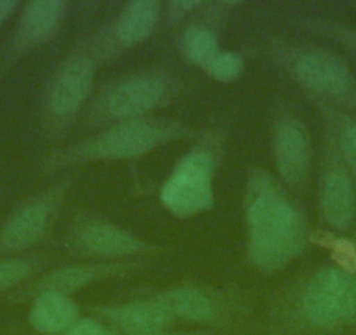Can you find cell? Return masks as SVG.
<instances>
[{
	"label": "cell",
	"instance_id": "6da1fadb",
	"mask_svg": "<svg viewBox=\"0 0 356 335\" xmlns=\"http://www.w3.org/2000/svg\"><path fill=\"white\" fill-rule=\"evenodd\" d=\"M246 262L260 272H278L306 250L304 215L271 173L257 170L245 193Z\"/></svg>",
	"mask_w": 356,
	"mask_h": 335
},
{
	"label": "cell",
	"instance_id": "7a4b0ae2",
	"mask_svg": "<svg viewBox=\"0 0 356 335\" xmlns=\"http://www.w3.org/2000/svg\"><path fill=\"white\" fill-rule=\"evenodd\" d=\"M186 136H191V129L173 119H133L111 124L104 131L61 150L56 163L65 166L95 161L135 159Z\"/></svg>",
	"mask_w": 356,
	"mask_h": 335
},
{
	"label": "cell",
	"instance_id": "3957f363",
	"mask_svg": "<svg viewBox=\"0 0 356 335\" xmlns=\"http://www.w3.org/2000/svg\"><path fill=\"white\" fill-rule=\"evenodd\" d=\"M177 93V81L166 72L149 70L112 82L98 95L91 117L100 124H118L150 117Z\"/></svg>",
	"mask_w": 356,
	"mask_h": 335
},
{
	"label": "cell",
	"instance_id": "277c9868",
	"mask_svg": "<svg viewBox=\"0 0 356 335\" xmlns=\"http://www.w3.org/2000/svg\"><path fill=\"white\" fill-rule=\"evenodd\" d=\"M217 152L210 143L197 145L175 164L161 187V203L180 218L210 211L215 204Z\"/></svg>",
	"mask_w": 356,
	"mask_h": 335
},
{
	"label": "cell",
	"instance_id": "5b68a950",
	"mask_svg": "<svg viewBox=\"0 0 356 335\" xmlns=\"http://www.w3.org/2000/svg\"><path fill=\"white\" fill-rule=\"evenodd\" d=\"M296 307L299 320L314 330L349 323L356 318V279L341 269H321L306 283Z\"/></svg>",
	"mask_w": 356,
	"mask_h": 335
},
{
	"label": "cell",
	"instance_id": "8992f818",
	"mask_svg": "<svg viewBox=\"0 0 356 335\" xmlns=\"http://www.w3.org/2000/svg\"><path fill=\"white\" fill-rule=\"evenodd\" d=\"M278 56L300 86L344 105L356 104V81L348 65L320 47H283Z\"/></svg>",
	"mask_w": 356,
	"mask_h": 335
},
{
	"label": "cell",
	"instance_id": "52a82bcc",
	"mask_svg": "<svg viewBox=\"0 0 356 335\" xmlns=\"http://www.w3.org/2000/svg\"><path fill=\"white\" fill-rule=\"evenodd\" d=\"M67 248L75 255L100 261H135L159 250L118 224L95 217L75 222L67 236Z\"/></svg>",
	"mask_w": 356,
	"mask_h": 335
},
{
	"label": "cell",
	"instance_id": "ba28073f",
	"mask_svg": "<svg viewBox=\"0 0 356 335\" xmlns=\"http://www.w3.org/2000/svg\"><path fill=\"white\" fill-rule=\"evenodd\" d=\"M95 72L89 54H74L56 68L46 93V112L54 124L65 128L74 121L93 91Z\"/></svg>",
	"mask_w": 356,
	"mask_h": 335
},
{
	"label": "cell",
	"instance_id": "9c48e42d",
	"mask_svg": "<svg viewBox=\"0 0 356 335\" xmlns=\"http://www.w3.org/2000/svg\"><path fill=\"white\" fill-rule=\"evenodd\" d=\"M147 264H149L147 259H135V261H93L84 262V264L63 265V268L53 269L47 275L40 276L35 283L26 288V293L33 297L42 292H58L70 295L77 290L104 281V279L126 278L138 269L145 268Z\"/></svg>",
	"mask_w": 356,
	"mask_h": 335
},
{
	"label": "cell",
	"instance_id": "30bf717a",
	"mask_svg": "<svg viewBox=\"0 0 356 335\" xmlns=\"http://www.w3.org/2000/svg\"><path fill=\"white\" fill-rule=\"evenodd\" d=\"M273 156L283 183L299 187L306 182L313 161V145L306 124L297 115H283L275 124Z\"/></svg>",
	"mask_w": 356,
	"mask_h": 335
},
{
	"label": "cell",
	"instance_id": "8fae6325",
	"mask_svg": "<svg viewBox=\"0 0 356 335\" xmlns=\"http://www.w3.org/2000/svg\"><path fill=\"white\" fill-rule=\"evenodd\" d=\"M63 194L65 186L54 187L19 206L0 231V246L8 252H22L40 241L60 208Z\"/></svg>",
	"mask_w": 356,
	"mask_h": 335
},
{
	"label": "cell",
	"instance_id": "7c38bea8",
	"mask_svg": "<svg viewBox=\"0 0 356 335\" xmlns=\"http://www.w3.org/2000/svg\"><path fill=\"white\" fill-rule=\"evenodd\" d=\"M175 320L193 321V323H213L218 321L229 309L220 293L210 292L201 286H175L154 293Z\"/></svg>",
	"mask_w": 356,
	"mask_h": 335
},
{
	"label": "cell",
	"instance_id": "4fadbf2b",
	"mask_svg": "<svg viewBox=\"0 0 356 335\" xmlns=\"http://www.w3.org/2000/svg\"><path fill=\"white\" fill-rule=\"evenodd\" d=\"M97 314L111 327L124 332L126 335H143L166 330L175 321L170 311L154 297L100 307L97 309Z\"/></svg>",
	"mask_w": 356,
	"mask_h": 335
},
{
	"label": "cell",
	"instance_id": "5bb4252c",
	"mask_svg": "<svg viewBox=\"0 0 356 335\" xmlns=\"http://www.w3.org/2000/svg\"><path fill=\"white\" fill-rule=\"evenodd\" d=\"M161 9L157 0H133L126 4L111 26V44L129 49L145 42L159 23Z\"/></svg>",
	"mask_w": 356,
	"mask_h": 335
},
{
	"label": "cell",
	"instance_id": "9a60e30c",
	"mask_svg": "<svg viewBox=\"0 0 356 335\" xmlns=\"http://www.w3.org/2000/svg\"><path fill=\"white\" fill-rule=\"evenodd\" d=\"M61 0H32L23 8L16 32V49L25 51L44 44L54 35L65 18Z\"/></svg>",
	"mask_w": 356,
	"mask_h": 335
},
{
	"label": "cell",
	"instance_id": "2e32d148",
	"mask_svg": "<svg viewBox=\"0 0 356 335\" xmlns=\"http://www.w3.org/2000/svg\"><path fill=\"white\" fill-rule=\"evenodd\" d=\"M321 213L332 227L344 231L356 215V194L351 179L341 168L328 170L321 186Z\"/></svg>",
	"mask_w": 356,
	"mask_h": 335
},
{
	"label": "cell",
	"instance_id": "e0dca14e",
	"mask_svg": "<svg viewBox=\"0 0 356 335\" xmlns=\"http://www.w3.org/2000/svg\"><path fill=\"white\" fill-rule=\"evenodd\" d=\"M77 302L70 295L58 292H42L33 297L29 321L42 335H63L79 321Z\"/></svg>",
	"mask_w": 356,
	"mask_h": 335
},
{
	"label": "cell",
	"instance_id": "ac0fdd59",
	"mask_svg": "<svg viewBox=\"0 0 356 335\" xmlns=\"http://www.w3.org/2000/svg\"><path fill=\"white\" fill-rule=\"evenodd\" d=\"M182 51L187 61L197 65V67L204 70L208 67V63L220 53L217 33L210 26L194 23L184 33Z\"/></svg>",
	"mask_w": 356,
	"mask_h": 335
},
{
	"label": "cell",
	"instance_id": "d6986e66",
	"mask_svg": "<svg viewBox=\"0 0 356 335\" xmlns=\"http://www.w3.org/2000/svg\"><path fill=\"white\" fill-rule=\"evenodd\" d=\"M39 265L40 259L37 257H11L0 261V292L29 279Z\"/></svg>",
	"mask_w": 356,
	"mask_h": 335
},
{
	"label": "cell",
	"instance_id": "ffe728a7",
	"mask_svg": "<svg viewBox=\"0 0 356 335\" xmlns=\"http://www.w3.org/2000/svg\"><path fill=\"white\" fill-rule=\"evenodd\" d=\"M204 72L217 82H232L245 72V58L234 51L220 49Z\"/></svg>",
	"mask_w": 356,
	"mask_h": 335
},
{
	"label": "cell",
	"instance_id": "44dd1931",
	"mask_svg": "<svg viewBox=\"0 0 356 335\" xmlns=\"http://www.w3.org/2000/svg\"><path fill=\"white\" fill-rule=\"evenodd\" d=\"M339 149L346 164L356 173V122H346L339 131Z\"/></svg>",
	"mask_w": 356,
	"mask_h": 335
},
{
	"label": "cell",
	"instance_id": "7402d4cb",
	"mask_svg": "<svg viewBox=\"0 0 356 335\" xmlns=\"http://www.w3.org/2000/svg\"><path fill=\"white\" fill-rule=\"evenodd\" d=\"M63 335H114V332L102 321L84 318V320L75 321Z\"/></svg>",
	"mask_w": 356,
	"mask_h": 335
},
{
	"label": "cell",
	"instance_id": "603a6c76",
	"mask_svg": "<svg viewBox=\"0 0 356 335\" xmlns=\"http://www.w3.org/2000/svg\"><path fill=\"white\" fill-rule=\"evenodd\" d=\"M204 2L201 0H175L168 6L170 9V16L171 18H182V16L191 15V13H196L197 9L204 8Z\"/></svg>",
	"mask_w": 356,
	"mask_h": 335
},
{
	"label": "cell",
	"instance_id": "cb8c5ba5",
	"mask_svg": "<svg viewBox=\"0 0 356 335\" xmlns=\"http://www.w3.org/2000/svg\"><path fill=\"white\" fill-rule=\"evenodd\" d=\"M16 8H18L16 0H0V25L16 11Z\"/></svg>",
	"mask_w": 356,
	"mask_h": 335
},
{
	"label": "cell",
	"instance_id": "d4e9b609",
	"mask_svg": "<svg viewBox=\"0 0 356 335\" xmlns=\"http://www.w3.org/2000/svg\"><path fill=\"white\" fill-rule=\"evenodd\" d=\"M143 335H213L211 330H191V332H152V334H143Z\"/></svg>",
	"mask_w": 356,
	"mask_h": 335
},
{
	"label": "cell",
	"instance_id": "484cf974",
	"mask_svg": "<svg viewBox=\"0 0 356 335\" xmlns=\"http://www.w3.org/2000/svg\"><path fill=\"white\" fill-rule=\"evenodd\" d=\"M355 49H356V39H355Z\"/></svg>",
	"mask_w": 356,
	"mask_h": 335
}]
</instances>
